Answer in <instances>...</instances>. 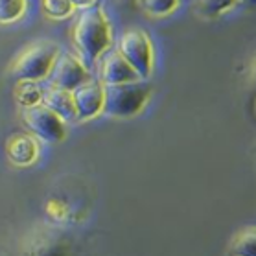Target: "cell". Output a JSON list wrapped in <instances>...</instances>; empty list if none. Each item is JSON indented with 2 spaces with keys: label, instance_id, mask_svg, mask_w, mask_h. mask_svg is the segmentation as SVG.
I'll return each mask as SVG.
<instances>
[{
  "label": "cell",
  "instance_id": "6da1fadb",
  "mask_svg": "<svg viewBox=\"0 0 256 256\" xmlns=\"http://www.w3.org/2000/svg\"><path fill=\"white\" fill-rule=\"evenodd\" d=\"M72 42L83 63H96L111 46V24L104 8L94 4L80 13L72 26Z\"/></svg>",
  "mask_w": 256,
  "mask_h": 256
},
{
  "label": "cell",
  "instance_id": "7a4b0ae2",
  "mask_svg": "<svg viewBox=\"0 0 256 256\" xmlns=\"http://www.w3.org/2000/svg\"><path fill=\"white\" fill-rule=\"evenodd\" d=\"M59 46L54 41H37L20 50L17 58L10 64L8 74L15 82L39 83L48 78L54 63L59 56Z\"/></svg>",
  "mask_w": 256,
  "mask_h": 256
},
{
  "label": "cell",
  "instance_id": "3957f363",
  "mask_svg": "<svg viewBox=\"0 0 256 256\" xmlns=\"http://www.w3.org/2000/svg\"><path fill=\"white\" fill-rule=\"evenodd\" d=\"M152 96L148 80L104 85V109L102 112L112 118H131L138 114Z\"/></svg>",
  "mask_w": 256,
  "mask_h": 256
},
{
  "label": "cell",
  "instance_id": "277c9868",
  "mask_svg": "<svg viewBox=\"0 0 256 256\" xmlns=\"http://www.w3.org/2000/svg\"><path fill=\"white\" fill-rule=\"evenodd\" d=\"M22 256H80L70 236L52 225H39L22 242Z\"/></svg>",
  "mask_w": 256,
  "mask_h": 256
},
{
  "label": "cell",
  "instance_id": "5b68a950",
  "mask_svg": "<svg viewBox=\"0 0 256 256\" xmlns=\"http://www.w3.org/2000/svg\"><path fill=\"white\" fill-rule=\"evenodd\" d=\"M118 52L131 64L140 80H148L153 70V46L142 30H128L118 41Z\"/></svg>",
  "mask_w": 256,
  "mask_h": 256
},
{
  "label": "cell",
  "instance_id": "8992f818",
  "mask_svg": "<svg viewBox=\"0 0 256 256\" xmlns=\"http://www.w3.org/2000/svg\"><path fill=\"white\" fill-rule=\"evenodd\" d=\"M22 122L35 138L46 144H58L66 134L63 120L42 104L26 107L22 112Z\"/></svg>",
  "mask_w": 256,
  "mask_h": 256
},
{
  "label": "cell",
  "instance_id": "52a82bcc",
  "mask_svg": "<svg viewBox=\"0 0 256 256\" xmlns=\"http://www.w3.org/2000/svg\"><path fill=\"white\" fill-rule=\"evenodd\" d=\"M48 80H50L54 88L72 92L74 88H78L92 78H90V72L85 66V63L80 61L76 56H72L68 52H59L58 59H56V63L48 74Z\"/></svg>",
  "mask_w": 256,
  "mask_h": 256
},
{
  "label": "cell",
  "instance_id": "ba28073f",
  "mask_svg": "<svg viewBox=\"0 0 256 256\" xmlns=\"http://www.w3.org/2000/svg\"><path fill=\"white\" fill-rule=\"evenodd\" d=\"M78 122H87L98 116L104 109V85L98 80H88L72 90Z\"/></svg>",
  "mask_w": 256,
  "mask_h": 256
},
{
  "label": "cell",
  "instance_id": "9c48e42d",
  "mask_svg": "<svg viewBox=\"0 0 256 256\" xmlns=\"http://www.w3.org/2000/svg\"><path fill=\"white\" fill-rule=\"evenodd\" d=\"M102 66H100V83L102 85H118L140 80L136 72L131 68V64L122 58L118 50H107L102 56Z\"/></svg>",
  "mask_w": 256,
  "mask_h": 256
},
{
  "label": "cell",
  "instance_id": "30bf717a",
  "mask_svg": "<svg viewBox=\"0 0 256 256\" xmlns=\"http://www.w3.org/2000/svg\"><path fill=\"white\" fill-rule=\"evenodd\" d=\"M6 155L12 164L26 168L35 162L39 155V146L32 134H12L6 142Z\"/></svg>",
  "mask_w": 256,
  "mask_h": 256
},
{
  "label": "cell",
  "instance_id": "8fae6325",
  "mask_svg": "<svg viewBox=\"0 0 256 256\" xmlns=\"http://www.w3.org/2000/svg\"><path fill=\"white\" fill-rule=\"evenodd\" d=\"M42 105H46L50 111H54L63 122L76 120V111H74V100L72 92L61 90V88H50L46 94H42Z\"/></svg>",
  "mask_w": 256,
  "mask_h": 256
},
{
  "label": "cell",
  "instance_id": "7c38bea8",
  "mask_svg": "<svg viewBox=\"0 0 256 256\" xmlns=\"http://www.w3.org/2000/svg\"><path fill=\"white\" fill-rule=\"evenodd\" d=\"M228 256H256V225H247L232 234Z\"/></svg>",
  "mask_w": 256,
  "mask_h": 256
},
{
  "label": "cell",
  "instance_id": "4fadbf2b",
  "mask_svg": "<svg viewBox=\"0 0 256 256\" xmlns=\"http://www.w3.org/2000/svg\"><path fill=\"white\" fill-rule=\"evenodd\" d=\"M15 98H17L18 105L26 107H34L42 102V92L41 88L37 87V83L32 82H17V88H15Z\"/></svg>",
  "mask_w": 256,
  "mask_h": 256
},
{
  "label": "cell",
  "instance_id": "5bb4252c",
  "mask_svg": "<svg viewBox=\"0 0 256 256\" xmlns=\"http://www.w3.org/2000/svg\"><path fill=\"white\" fill-rule=\"evenodd\" d=\"M136 4L150 17H166L179 6V0H136Z\"/></svg>",
  "mask_w": 256,
  "mask_h": 256
},
{
  "label": "cell",
  "instance_id": "9a60e30c",
  "mask_svg": "<svg viewBox=\"0 0 256 256\" xmlns=\"http://www.w3.org/2000/svg\"><path fill=\"white\" fill-rule=\"evenodd\" d=\"M28 10V0H0V24L17 22Z\"/></svg>",
  "mask_w": 256,
  "mask_h": 256
},
{
  "label": "cell",
  "instance_id": "2e32d148",
  "mask_svg": "<svg viewBox=\"0 0 256 256\" xmlns=\"http://www.w3.org/2000/svg\"><path fill=\"white\" fill-rule=\"evenodd\" d=\"M41 8L48 18H66L74 12L70 0H41Z\"/></svg>",
  "mask_w": 256,
  "mask_h": 256
},
{
  "label": "cell",
  "instance_id": "e0dca14e",
  "mask_svg": "<svg viewBox=\"0 0 256 256\" xmlns=\"http://www.w3.org/2000/svg\"><path fill=\"white\" fill-rule=\"evenodd\" d=\"M236 4V0H198V8L201 15L206 18H214L225 13Z\"/></svg>",
  "mask_w": 256,
  "mask_h": 256
},
{
  "label": "cell",
  "instance_id": "ac0fdd59",
  "mask_svg": "<svg viewBox=\"0 0 256 256\" xmlns=\"http://www.w3.org/2000/svg\"><path fill=\"white\" fill-rule=\"evenodd\" d=\"M70 4H72L74 10H76V8H80V10H87V8H92L94 4H96V0H70Z\"/></svg>",
  "mask_w": 256,
  "mask_h": 256
},
{
  "label": "cell",
  "instance_id": "d6986e66",
  "mask_svg": "<svg viewBox=\"0 0 256 256\" xmlns=\"http://www.w3.org/2000/svg\"><path fill=\"white\" fill-rule=\"evenodd\" d=\"M249 82H250V88L256 92V59L252 61L250 64V70H249Z\"/></svg>",
  "mask_w": 256,
  "mask_h": 256
},
{
  "label": "cell",
  "instance_id": "ffe728a7",
  "mask_svg": "<svg viewBox=\"0 0 256 256\" xmlns=\"http://www.w3.org/2000/svg\"><path fill=\"white\" fill-rule=\"evenodd\" d=\"M236 2H240L242 6L249 8V10H256V0H236Z\"/></svg>",
  "mask_w": 256,
  "mask_h": 256
},
{
  "label": "cell",
  "instance_id": "44dd1931",
  "mask_svg": "<svg viewBox=\"0 0 256 256\" xmlns=\"http://www.w3.org/2000/svg\"><path fill=\"white\" fill-rule=\"evenodd\" d=\"M254 164H256V152H254Z\"/></svg>",
  "mask_w": 256,
  "mask_h": 256
},
{
  "label": "cell",
  "instance_id": "7402d4cb",
  "mask_svg": "<svg viewBox=\"0 0 256 256\" xmlns=\"http://www.w3.org/2000/svg\"><path fill=\"white\" fill-rule=\"evenodd\" d=\"M254 150H256V148H254Z\"/></svg>",
  "mask_w": 256,
  "mask_h": 256
}]
</instances>
